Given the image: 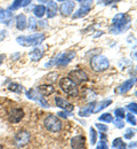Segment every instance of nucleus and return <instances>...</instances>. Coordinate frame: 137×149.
<instances>
[{
    "label": "nucleus",
    "mask_w": 137,
    "mask_h": 149,
    "mask_svg": "<svg viewBox=\"0 0 137 149\" xmlns=\"http://www.w3.org/2000/svg\"><path fill=\"white\" fill-rule=\"evenodd\" d=\"M43 40H45L43 33H33L31 36H20L16 38V41L21 46H24V47L37 46V45H40Z\"/></svg>",
    "instance_id": "nucleus-1"
},
{
    "label": "nucleus",
    "mask_w": 137,
    "mask_h": 149,
    "mask_svg": "<svg viewBox=\"0 0 137 149\" xmlns=\"http://www.w3.org/2000/svg\"><path fill=\"white\" fill-rule=\"evenodd\" d=\"M74 56H76V52H73V51L61 53L59 55H57V57H55L54 60H52V61H49L48 63H46L45 67L48 68V67H52L53 64H55V65H57V67H64V65L69 64V63L73 60Z\"/></svg>",
    "instance_id": "nucleus-2"
},
{
    "label": "nucleus",
    "mask_w": 137,
    "mask_h": 149,
    "mask_svg": "<svg viewBox=\"0 0 137 149\" xmlns=\"http://www.w3.org/2000/svg\"><path fill=\"white\" fill-rule=\"evenodd\" d=\"M59 87L70 96H77L78 95L77 84L69 77H63L59 79Z\"/></svg>",
    "instance_id": "nucleus-3"
},
{
    "label": "nucleus",
    "mask_w": 137,
    "mask_h": 149,
    "mask_svg": "<svg viewBox=\"0 0 137 149\" xmlns=\"http://www.w3.org/2000/svg\"><path fill=\"white\" fill-rule=\"evenodd\" d=\"M110 65V62L107 60V57H105L104 55H95L92 57L90 60V67L94 71L97 72H102L105 71Z\"/></svg>",
    "instance_id": "nucleus-4"
},
{
    "label": "nucleus",
    "mask_w": 137,
    "mask_h": 149,
    "mask_svg": "<svg viewBox=\"0 0 137 149\" xmlns=\"http://www.w3.org/2000/svg\"><path fill=\"white\" fill-rule=\"evenodd\" d=\"M43 124H45V127L50 132H59L62 130V122L57 116H54V115H49L45 118L43 120Z\"/></svg>",
    "instance_id": "nucleus-5"
},
{
    "label": "nucleus",
    "mask_w": 137,
    "mask_h": 149,
    "mask_svg": "<svg viewBox=\"0 0 137 149\" xmlns=\"http://www.w3.org/2000/svg\"><path fill=\"white\" fill-rule=\"evenodd\" d=\"M25 94H26V96H28L30 100L37 101L40 106H42V107H45V108H48V107H49V104L47 103V101H46V99L43 97V95H41L38 91L30 88V90L26 91V93Z\"/></svg>",
    "instance_id": "nucleus-6"
},
{
    "label": "nucleus",
    "mask_w": 137,
    "mask_h": 149,
    "mask_svg": "<svg viewBox=\"0 0 137 149\" xmlns=\"http://www.w3.org/2000/svg\"><path fill=\"white\" fill-rule=\"evenodd\" d=\"M69 78H71L76 84H77V83H82V81L88 80L87 74H86L83 70H81V69L72 70V71L69 74Z\"/></svg>",
    "instance_id": "nucleus-7"
},
{
    "label": "nucleus",
    "mask_w": 137,
    "mask_h": 149,
    "mask_svg": "<svg viewBox=\"0 0 137 149\" xmlns=\"http://www.w3.org/2000/svg\"><path fill=\"white\" fill-rule=\"evenodd\" d=\"M74 7H76V2L74 1H65L64 3L61 5L59 7V13L63 15V16H70L72 15L73 10H74Z\"/></svg>",
    "instance_id": "nucleus-8"
},
{
    "label": "nucleus",
    "mask_w": 137,
    "mask_h": 149,
    "mask_svg": "<svg viewBox=\"0 0 137 149\" xmlns=\"http://www.w3.org/2000/svg\"><path fill=\"white\" fill-rule=\"evenodd\" d=\"M14 141H15V145L19 146V147L25 146L30 141V133L26 132V131H21L20 133H17L15 135Z\"/></svg>",
    "instance_id": "nucleus-9"
},
{
    "label": "nucleus",
    "mask_w": 137,
    "mask_h": 149,
    "mask_svg": "<svg viewBox=\"0 0 137 149\" xmlns=\"http://www.w3.org/2000/svg\"><path fill=\"white\" fill-rule=\"evenodd\" d=\"M24 117V110L21 108H14L9 111L8 115V119L10 123H19L22 120V118Z\"/></svg>",
    "instance_id": "nucleus-10"
},
{
    "label": "nucleus",
    "mask_w": 137,
    "mask_h": 149,
    "mask_svg": "<svg viewBox=\"0 0 137 149\" xmlns=\"http://www.w3.org/2000/svg\"><path fill=\"white\" fill-rule=\"evenodd\" d=\"M55 102H56V106L59 107L61 109H64L65 111H72L73 110V104L72 103H70L67 100H65V99H63V97H61V96H56L55 97Z\"/></svg>",
    "instance_id": "nucleus-11"
},
{
    "label": "nucleus",
    "mask_w": 137,
    "mask_h": 149,
    "mask_svg": "<svg viewBox=\"0 0 137 149\" xmlns=\"http://www.w3.org/2000/svg\"><path fill=\"white\" fill-rule=\"evenodd\" d=\"M113 24H117V25H122V26H126L129 22H130V16L127 15V14H122V13H119L117 14L113 19H112Z\"/></svg>",
    "instance_id": "nucleus-12"
},
{
    "label": "nucleus",
    "mask_w": 137,
    "mask_h": 149,
    "mask_svg": "<svg viewBox=\"0 0 137 149\" xmlns=\"http://www.w3.org/2000/svg\"><path fill=\"white\" fill-rule=\"evenodd\" d=\"M135 81H136V79H135V78H133V79H128V80L123 81V84H121V85L117 88V92L119 94L127 93L128 91H130V90L133 88V86H134Z\"/></svg>",
    "instance_id": "nucleus-13"
},
{
    "label": "nucleus",
    "mask_w": 137,
    "mask_h": 149,
    "mask_svg": "<svg viewBox=\"0 0 137 149\" xmlns=\"http://www.w3.org/2000/svg\"><path fill=\"white\" fill-rule=\"evenodd\" d=\"M47 3H48V6H47V8H46L47 16H48V19H53V17L56 16V14H57V12H59L57 3H56L55 1H52V0L48 1Z\"/></svg>",
    "instance_id": "nucleus-14"
},
{
    "label": "nucleus",
    "mask_w": 137,
    "mask_h": 149,
    "mask_svg": "<svg viewBox=\"0 0 137 149\" xmlns=\"http://www.w3.org/2000/svg\"><path fill=\"white\" fill-rule=\"evenodd\" d=\"M86 143V139L83 135H77L74 138H72L71 140V148L72 149H82L85 147Z\"/></svg>",
    "instance_id": "nucleus-15"
},
{
    "label": "nucleus",
    "mask_w": 137,
    "mask_h": 149,
    "mask_svg": "<svg viewBox=\"0 0 137 149\" xmlns=\"http://www.w3.org/2000/svg\"><path fill=\"white\" fill-rule=\"evenodd\" d=\"M38 90H39V93L43 96H47V95L54 93V86L52 84H42L38 87Z\"/></svg>",
    "instance_id": "nucleus-16"
},
{
    "label": "nucleus",
    "mask_w": 137,
    "mask_h": 149,
    "mask_svg": "<svg viewBox=\"0 0 137 149\" xmlns=\"http://www.w3.org/2000/svg\"><path fill=\"white\" fill-rule=\"evenodd\" d=\"M13 19V13L10 10H5V9H0V22L8 24L10 21Z\"/></svg>",
    "instance_id": "nucleus-17"
},
{
    "label": "nucleus",
    "mask_w": 137,
    "mask_h": 149,
    "mask_svg": "<svg viewBox=\"0 0 137 149\" xmlns=\"http://www.w3.org/2000/svg\"><path fill=\"white\" fill-rule=\"evenodd\" d=\"M26 25H28V19H26V16L24 14H20L16 16V28L17 30H24L26 29Z\"/></svg>",
    "instance_id": "nucleus-18"
},
{
    "label": "nucleus",
    "mask_w": 137,
    "mask_h": 149,
    "mask_svg": "<svg viewBox=\"0 0 137 149\" xmlns=\"http://www.w3.org/2000/svg\"><path fill=\"white\" fill-rule=\"evenodd\" d=\"M43 49L42 48H40V47H37V48H34L32 52H30V58L32 60V61H39L40 58L43 56Z\"/></svg>",
    "instance_id": "nucleus-19"
},
{
    "label": "nucleus",
    "mask_w": 137,
    "mask_h": 149,
    "mask_svg": "<svg viewBox=\"0 0 137 149\" xmlns=\"http://www.w3.org/2000/svg\"><path fill=\"white\" fill-rule=\"evenodd\" d=\"M94 107H95V102L89 103L87 107L82 108V109L79 111V115H80V116H82V117H88V116H90V113H93V109H94Z\"/></svg>",
    "instance_id": "nucleus-20"
},
{
    "label": "nucleus",
    "mask_w": 137,
    "mask_h": 149,
    "mask_svg": "<svg viewBox=\"0 0 137 149\" xmlns=\"http://www.w3.org/2000/svg\"><path fill=\"white\" fill-rule=\"evenodd\" d=\"M111 103H112L111 100H106V101H103V102H96V103H95V107H94V109H93V112L101 111V110H103L104 108H106L107 106H110Z\"/></svg>",
    "instance_id": "nucleus-21"
},
{
    "label": "nucleus",
    "mask_w": 137,
    "mask_h": 149,
    "mask_svg": "<svg viewBox=\"0 0 137 149\" xmlns=\"http://www.w3.org/2000/svg\"><path fill=\"white\" fill-rule=\"evenodd\" d=\"M89 10H90V8H89V7H85V6H81V7L79 8L78 10H77V12L73 14V16H72V17H73V19H80V17L85 16V15H86V14H87Z\"/></svg>",
    "instance_id": "nucleus-22"
},
{
    "label": "nucleus",
    "mask_w": 137,
    "mask_h": 149,
    "mask_svg": "<svg viewBox=\"0 0 137 149\" xmlns=\"http://www.w3.org/2000/svg\"><path fill=\"white\" fill-rule=\"evenodd\" d=\"M33 14L37 16V17H43V15L46 14V7L43 6V5H38V6H36L34 8H33Z\"/></svg>",
    "instance_id": "nucleus-23"
},
{
    "label": "nucleus",
    "mask_w": 137,
    "mask_h": 149,
    "mask_svg": "<svg viewBox=\"0 0 137 149\" xmlns=\"http://www.w3.org/2000/svg\"><path fill=\"white\" fill-rule=\"evenodd\" d=\"M8 90L9 91H12V92H14V93H21V92H23V86L21 85V84H17V83H10L9 85H8Z\"/></svg>",
    "instance_id": "nucleus-24"
},
{
    "label": "nucleus",
    "mask_w": 137,
    "mask_h": 149,
    "mask_svg": "<svg viewBox=\"0 0 137 149\" xmlns=\"http://www.w3.org/2000/svg\"><path fill=\"white\" fill-rule=\"evenodd\" d=\"M113 148L114 149H127V145L122 141V139H120V138H117V139H114V141H113Z\"/></svg>",
    "instance_id": "nucleus-25"
},
{
    "label": "nucleus",
    "mask_w": 137,
    "mask_h": 149,
    "mask_svg": "<svg viewBox=\"0 0 137 149\" xmlns=\"http://www.w3.org/2000/svg\"><path fill=\"white\" fill-rule=\"evenodd\" d=\"M126 28H127V25L126 26H122V25H117V24H112L111 25V28H110V32L111 33H120V32H122V31H125L126 30Z\"/></svg>",
    "instance_id": "nucleus-26"
},
{
    "label": "nucleus",
    "mask_w": 137,
    "mask_h": 149,
    "mask_svg": "<svg viewBox=\"0 0 137 149\" xmlns=\"http://www.w3.org/2000/svg\"><path fill=\"white\" fill-rule=\"evenodd\" d=\"M98 120L104 122V123H111V122L113 120V117H112V115H111V113H103V115H101V116H99Z\"/></svg>",
    "instance_id": "nucleus-27"
},
{
    "label": "nucleus",
    "mask_w": 137,
    "mask_h": 149,
    "mask_svg": "<svg viewBox=\"0 0 137 149\" xmlns=\"http://www.w3.org/2000/svg\"><path fill=\"white\" fill-rule=\"evenodd\" d=\"M89 133H90V142H92V145H95L96 140H97V133H96V131L94 130V127L89 129Z\"/></svg>",
    "instance_id": "nucleus-28"
},
{
    "label": "nucleus",
    "mask_w": 137,
    "mask_h": 149,
    "mask_svg": "<svg viewBox=\"0 0 137 149\" xmlns=\"http://www.w3.org/2000/svg\"><path fill=\"white\" fill-rule=\"evenodd\" d=\"M22 1H23V0H14L13 5H12V6L8 8V10L13 12V10H16V9H19L20 7H22Z\"/></svg>",
    "instance_id": "nucleus-29"
},
{
    "label": "nucleus",
    "mask_w": 137,
    "mask_h": 149,
    "mask_svg": "<svg viewBox=\"0 0 137 149\" xmlns=\"http://www.w3.org/2000/svg\"><path fill=\"white\" fill-rule=\"evenodd\" d=\"M30 30H36L37 29V19H34V17H30L29 19V23H28V25H26Z\"/></svg>",
    "instance_id": "nucleus-30"
},
{
    "label": "nucleus",
    "mask_w": 137,
    "mask_h": 149,
    "mask_svg": "<svg viewBox=\"0 0 137 149\" xmlns=\"http://www.w3.org/2000/svg\"><path fill=\"white\" fill-rule=\"evenodd\" d=\"M112 122H113L114 126L118 127V129H123V126H125V123H123V120H121V118H116Z\"/></svg>",
    "instance_id": "nucleus-31"
},
{
    "label": "nucleus",
    "mask_w": 137,
    "mask_h": 149,
    "mask_svg": "<svg viewBox=\"0 0 137 149\" xmlns=\"http://www.w3.org/2000/svg\"><path fill=\"white\" fill-rule=\"evenodd\" d=\"M114 113H116V116H117L118 118H121V119L126 116L123 108H118V109H116V110H114Z\"/></svg>",
    "instance_id": "nucleus-32"
},
{
    "label": "nucleus",
    "mask_w": 137,
    "mask_h": 149,
    "mask_svg": "<svg viewBox=\"0 0 137 149\" xmlns=\"http://www.w3.org/2000/svg\"><path fill=\"white\" fill-rule=\"evenodd\" d=\"M127 108H128L130 111L133 112V113H136V112H137V103H136V102H133V103L128 104V106H127Z\"/></svg>",
    "instance_id": "nucleus-33"
},
{
    "label": "nucleus",
    "mask_w": 137,
    "mask_h": 149,
    "mask_svg": "<svg viewBox=\"0 0 137 149\" xmlns=\"http://www.w3.org/2000/svg\"><path fill=\"white\" fill-rule=\"evenodd\" d=\"M127 120H128V123H130L133 125H136V118H135V116H133V113H129L127 116Z\"/></svg>",
    "instance_id": "nucleus-34"
},
{
    "label": "nucleus",
    "mask_w": 137,
    "mask_h": 149,
    "mask_svg": "<svg viewBox=\"0 0 137 149\" xmlns=\"http://www.w3.org/2000/svg\"><path fill=\"white\" fill-rule=\"evenodd\" d=\"M134 134H135V132H134V131L131 130V129H128L127 132H126V134H125V138H126V139H131Z\"/></svg>",
    "instance_id": "nucleus-35"
},
{
    "label": "nucleus",
    "mask_w": 137,
    "mask_h": 149,
    "mask_svg": "<svg viewBox=\"0 0 137 149\" xmlns=\"http://www.w3.org/2000/svg\"><path fill=\"white\" fill-rule=\"evenodd\" d=\"M96 127H97L98 130H101L102 132H106V131L109 130V127L106 126V125H104V124H96Z\"/></svg>",
    "instance_id": "nucleus-36"
},
{
    "label": "nucleus",
    "mask_w": 137,
    "mask_h": 149,
    "mask_svg": "<svg viewBox=\"0 0 137 149\" xmlns=\"http://www.w3.org/2000/svg\"><path fill=\"white\" fill-rule=\"evenodd\" d=\"M59 117H62V118H67L69 116H71V112H69V111H66V112L59 111Z\"/></svg>",
    "instance_id": "nucleus-37"
},
{
    "label": "nucleus",
    "mask_w": 137,
    "mask_h": 149,
    "mask_svg": "<svg viewBox=\"0 0 137 149\" xmlns=\"http://www.w3.org/2000/svg\"><path fill=\"white\" fill-rule=\"evenodd\" d=\"M96 149H109V147H107V145L103 141V142H101V143H98L97 147H96Z\"/></svg>",
    "instance_id": "nucleus-38"
},
{
    "label": "nucleus",
    "mask_w": 137,
    "mask_h": 149,
    "mask_svg": "<svg viewBox=\"0 0 137 149\" xmlns=\"http://www.w3.org/2000/svg\"><path fill=\"white\" fill-rule=\"evenodd\" d=\"M101 1H103V3H105V5H110L112 2H118V1H121V0H101Z\"/></svg>",
    "instance_id": "nucleus-39"
},
{
    "label": "nucleus",
    "mask_w": 137,
    "mask_h": 149,
    "mask_svg": "<svg viewBox=\"0 0 137 149\" xmlns=\"http://www.w3.org/2000/svg\"><path fill=\"white\" fill-rule=\"evenodd\" d=\"M31 1H32V0H23V1H22V7H26Z\"/></svg>",
    "instance_id": "nucleus-40"
},
{
    "label": "nucleus",
    "mask_w": 137,
    "mask_h": 149,
    "mask_svg": "<svg viewBox=\"0 0 137 149\" xmlns=\"http://www.w3.org/2000/svg\"><path fill=\"white\" fill-rule=\"evenodd\" d=\"M6 35H7V32H6V31H5V30H3V31H1V32H0V41H1V40H2V39H3V38L6 37Z\"/></svg>",
    "instance_id": "nucleus-41"
},
{
    "label": "nucleus",
    "mask_w": 137,
    "mask_h": 149,
    "mask_svg": "<svg viewBox=\"0 0 137 149\" xmlns=\"http://www.w3.org/2000/svg\"><path fill=\"white\" fill-rule=\"evenodd\" d=\"M101 140L102 141H104V140L106 141V135H104V132H102V134H101Z\"/></svg>",
    "instance_id": "nucleus-42"
},
{
    "label": "nucleus",
    "mask_w": 137,
    "mask_h": 149,
    "mask_svg": "<svg viewBox=\"0 0 137 149\" xmlns=\"http://www.w3.org/2000/svg\"><path fill=\"white\" fill-rule=\"evenodd\" d=\"M3 61H5V55H3V54H0V64H1Z\"/></svg>",
    "instance_id": "nucleus-43"
},
{
    "label": "nucleus",
    "mask_w": 137,
    "mask_h": 149,
    "mask_svg": "<svg viewBox=\"0 0 137 149\" xmlns=\"http://www.w3.org/2000/svg\"><path fill=\"white\" fill-rule=\"evenodd\" d=\"M37 1H39L40 5H42V3H45V2H48V1H50V0H37Z\"/></svg>",
    "instance_id": "nucleus-44"
},
{
    "label": "nucleus",
    "mask_w": 137,
    "mask_h": 149,
    "mask_svg": "<svg viewBox=\"0 0 137 149\" xmlns=\"http://www.w3.org/2000/svg\"><path fill=\"white\" fill-rule=\"evenodd\" d=\"M0 149H3V147H2V145H0Z\"/></svg>",
    "instance_id": "nucleus-45"
},
{
    "label": "nucleus",
    "mask_w": 137,
    "mask_h": 149,
    "mask_svg": "<svg viewBox=\"0 0 137 149\" xmlns=\"http://www.w3.org/2000/svg\"><path fill=\"white\" fill-rule=\"evenodd\" d=\"M57 1H66V0H57Z\"/></svg>",
    "instance_id": "nucleus-46"
},
{
    "label": "nucleus",
    "mask_w": 137,
    "mask_h": 149,
    "mask_svg": "<svg viewBox=\"0 0 137 149\" xmlns=\"http://www.w3.org/2000/svg\"><path fill=\"white\" fill-rule=\"evenodd\" d=\"M77 1H80V2H81V1H82V0H77Z\"/></svg>",
    "instance_id": "nucleus-47"
}]
</instances>
